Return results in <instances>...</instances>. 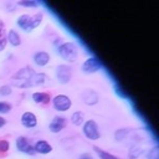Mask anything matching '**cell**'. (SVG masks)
Returning <instances> with one entry per match:
<instances>
[{"instance_id": "obj_1", "label": "cell", "mask_w": 159, "mask_h": 159, "mask_svg": "<svg viewBox=\"0 0 159 159\" xmlns=\"http://www.w3.org/2000/svg\"><path fill=\"white\" fill-rule=\"evenodd\" d=\"M46 80H47L46 75L36 73L31 67H24L12 76L11 83L17 88H29V87L43 84Z\"/></svg>"}, {"instance_id": "obj_2", "label": "cell", "mask_w": 159, "mask_h": 159, "mask_svg": "<svg viewBox=\"0 0 159 159\" xmlns=\"http://www.w3.org/2000/svg\"><path fill=\"white\" fill-rule=\"evenodd\" d=\"M41 21H42V15L35 14V15H21L16 22L20 26V29H22L24 31H32L41 24Z\"/></svg>"}, {"instance_id": "obj_3", "label": "cell", "mask_w": 159, "mask_h": 159, "mask_svg": "<svg viewBox=\"0 0 159 159\" xmlns=\"http://www.w3.org/2000/svg\"><path fill=\"white\" fill-rule=\"evenodd\" d=\"M60 56L67 61V62H75L78 57V50L77 46L73 42H65L58 47Z\"/></svg>"}, {"instance_id": "obj_4", "label": "cell", "mask_w": 159, "mask_h": 159, "mask_svg": "<svg viewBox=\"0 0 159 159\" xmlns=\"http://www.w3.org/2000/svg\"><path fill=\"white\" fill-rule=\"evenodd\" d=\"M83 133L84 135L91 139V140H97L99 138V130H98V125L94 120H87L83 125Z\"/></svg>"}, {"instance_id": "obj_5", "label": "cell", "mask_w": 159, "mask_h": 159, "mask_svg": "<svg viewBox=\"0 0 159 159\" xmlns=\"http://www.w3.org/2000/svg\"><path fill=\"white\" fill-rule=\"evenodd\" d=\"M71 106H72V101L67 96H65V94H58V96H56L53 98V107L57 111L65 112V111L70 109Z\"/></svg>"}, {"instance_id": "obj_6", "label": "cell", "mask_w": 159, "mask_h": 159, "mask_svg": "<svg viewBox=\"0 0 159 159\" xmlns=\"http://www.w3.org/2000/svg\"><path fill=\"white\" fill-rule=\"evenodd\" d=\"M101 67H102V65H101V62H99L97 58L89 57V58H87V60L83 62V65H82V71L86 72V73H93V72L98 71Z\"/></svg>"}, {"instance_id": "obj_7", "label": "cell", "mask_w": 159, "mask_h": 159, "mask_svg": "<svg viewBox=\"0 0 159 159\" xmlns=\"http://www.w3.org/2000/svg\"><path fill=\"white\" fill-rule=\"evenodd\" d=\"M56 76L60 83H67L71 80V68L66 65H60L56 70Z\"/></svg>"}, {"instance_id": "obj_8", "label": "cell", "mask_w": 159, "mask_h": 159, "mask_svg": "<svg viewBox=\"0 0 159 159\" xmlns=\"http://www.w3.org/2000/svg\"><path fill=\"white\" fill-rule=\"evenodd\" d=\"M16 147H17V149H19L20 152H22V153H26V154H30V155L35 154V149L31 147V144H30V143L27 142V139L24 138V137L17 138V140H16Z\"/></svg>"}, {"instance_id": "obj_9", "label": "cell", "mask_w": 159, "mask_h": 159, "mask_svg": "<svg viewBox=\"0 0 159 159\" xmlns=\"http://www.w3.org/2000/svg\"><path fill=\"white\" fill-rule=\"evenodd\" d=\"M21 123L26 127V128H34L37 123V119H36V116L31 112H25L21 117Z\"/></svg>"}, {"instance_id": "obj_10", "label": "cell", "mask_w": 159, "mask_h": 159, "mask_svg": "<svg viewBox=\"0 0 159 159\" xmlns=\"http://www.w3.org/2000/svg\"><path fill=\"white\" fill-rule=\"evenodd\" d=\"M65 125H66L65 118H62V117H55L52 119V122L50 123V130L53 132V133H57V132L62 130L65 128Z\"/></svg>"}, {"instance_id": "obj_11", "label": "cell", "mask_w": 159, "mask_h": 159, "mask_svg": "<svg viewBox=\"0 0 159 159\" xmlns=\"http://www.w3.org/2000/svg\"><path fill=\"white\" fill-rule=\"evenodd\" d=\"M82 98H83L84 103H87V104H94L98 101V94L93 89H86L82 93Z\"/></svg>"}, {"instance_id": "obj_12", "label": "cell", "mask_w": 159, "mask_h": 159, "mask_svg": "<svg viewBox=\"0 0 159 159\" xmlns=\"http://www.w3.org/2000/svg\"><path fill=\"white\" fill-rule=\"evenodd\" d=\"M34 61H35V63L39 65V66H45V65L50 61V56H48L47 52L40 51V52H36V53H35Z\"/></svg>"}, {"instance_id": "obj_13", "label": "cell", "mask_w": 159, "mask_h": 159, "mask_svg": "<svg viewBox=\"0 0 159 159\" xmlns=\"http://www.w3.org/2000/svg\"><path fill=\"white\" fill-rule=\"evenodd\" d=\"M34 149H35V152H37L40 154H47V153H50L52 150L51 145L46 140H39Z\"/></svg>"}, {"instance_id": "obj_14", "label": "cell", "mask_w": 159, "mask_h": 159, "mask_svg": "<svg viewBox=\"0 0 159 159\" xmlns=\"http://www.w3.org/2000/svg\"><path fill=\"white\" fill-rule=\"evenodd\" d=\"M32 99L36 103H47L48 99H50V96L45 92H36V93L32 94Z\"/></svg>"}, {"instance_id": "obj_15", "label": "cell", "mask_w": 159, "mask_h": 159, "mask_svg": "<svg viewBox=\"0 0 159 159\" xmlns=\"http://www.w3.org/2000/svg\"><path fill=\"white\" fill-rule=\"evenodd\" d=\"M9 41L11 45L14 46H19L21 43V40H20V36L17 35V32L15 30H10L9 31Z\"/></svg>"}, {"instance_id": "obj_16", "label": "cell", "mask_w": 159, "mask_h": 159, "mask_svg": "<svg viewBox=\"0 0 159 159\" xmlns=\"http://www.w3.org/2000/svg\"><path fill=\"white\" fill-rule=\"evenodd\" d=\"M6 45V39H5V26L4 22L0 20V51H2L5 48Z\"/></svg>"}, {"instance_id": "obj_17", "label": "cell", "mask_w": 159, "mask_h": 159, "mask_svg": "<svg viewBox=\"0 0 159 159\" xmlns=\"http://www.w3.org/2000/svg\"><path fill=\"white\" fill-rule=\"evenodd\" d=\"M94 150H96V153L99 155V158H101V159H118L117 157H114V155L109 154L108 152L102 150V149H101V148H98V147H94Z\"/></svg>"}, {"instance_id": "obj_18", "label": "cell", "mask_w": 159, "mask_h": 159, "mask_svg": "<svg viewBox=\"0 0 159 159\" xmlns=\"http://www.w3.org/2000/svg\"><path fill=\"white\" fill-rule=\"evenodd\" d=\"M71 120L75 125H81L83 123V114L81 112H75L71 117Z\"/></svg>"}, {"instance_id": "obj_19", "label": "cell", "mask_w": 159, "mask_h": 159, "mask_svg": "<svg viewBox=\"0 0 159 159\" xmlns=\"http://www.w3.org/2000/svg\"><path fill=\"white\" fill-rule=\"evenodd\" d=\"M143 153V149L142 148H139V147H133L132 149H130V153H129V157L132 158V159H135L138 155H140Z\"/></svg>"}, {"instance_id": "obj_20", "label": "cell", "mask_w": 159, "mask_h": 159, "mask_svg": "<svg viewBox=\"0 0 159 159\" xmlns=\"http://www.w3.org/2000/svg\"><path fill=\"white\" fill-rule=\"evenodd\" d=\"M148 159H159V153H158V147H154L149 150L148 153Z\"/></svg>"}, {"instance_id": "obj_21", "label": "cell", "mask_w": 159, "mask_h": 159, "mask_svg": "<svg viewBox=\"0 0 159 159\" xmlns=\"http://www.w3.org/2000/svg\"><path fill=\"white\" fill-rule=\"evenodd\" d=\"M127 134H128V129H125V128L124 129H118L116 132V139L117 140H122Z\"/></svg>"}, {"instance_id": "obj_22", "label": "cell", "mask_w": 159, "mask_h": 159, "mask_svg": "<svg viewBox=\"0 0 159 159\" xmlns=\"http://www.w3.org/2000/svg\"><path fill=\"white\" fill-rule=\"evenodd\" d=\"M11 109V106L6 102H0V113H7Z\"/></svg>"}, {"instance_id": "obj_23", "label": "cell", "mask_w": 159, "mask_h": 159, "mask_svg": "<svg viewBox=\"0 0 159 159\" xmlns=\"http://www.w3.org/2000/svg\"><path fill=\"white\" fill-rule=\"evenodd\" d=\"M19 5L27 6V7H35V6H37V2H35V1H19Z\"/></svg>"}, {"instance_id": "obj_24", "label": "cell", "mask_w": 159, "mask_h": 159, "mask_svg": "<svg viewBox=\"0 0 159 159\" xmlns=\"http://www.w3.org/2000/svg\"><path fill=\"white\" fill-rule=\"evenodd\" d=\"M10 93H11V89H10L9 86H2V87L0 88V94L6 96V94H10Z\"/></svg>"}, {"instance_id": "obj_25", "label": "cell", "mask_w": 159, "mask_h": 159, "mask_svg": "<svg viewBox=\"0 0 159 159\" xmlns=\"http://www.w3.org/2000/svg\"><path fill=\"white\" fill-rule=\"evenodd\" d=\"M9 149V143L7 140H0V150L1 152H6Z\"/></svg>"}, {"instance_id": "obj_26", "label": "cell", "mask_w": 159, "mask_h": 159, "mask_svg": "<svg viewBox=\"0 0 159 159\" xmlns=\"http://www.w3.org/2000/svg\"><path fill=\"white\" fill-rule=\"evenodd\" d=\"M80 159H93V157L91 154H88V153H84V154H82L80 157Z\"/></svg>"}, {"instance_id": "obj_27", "label": "cell", "mask_w": 159, "mask_h": 159, "mask_svg": "<svg viewBox=\"0 0 159 159\" xmlns=\"http://www.w3.org/2000/svg\"><path fill=\"white\" fill-rule=\"evenodd\" d=\"M4 124H5V119H4V118H1V117H0V127H2V125H4Z\"/></svg>"}]
</instances>
